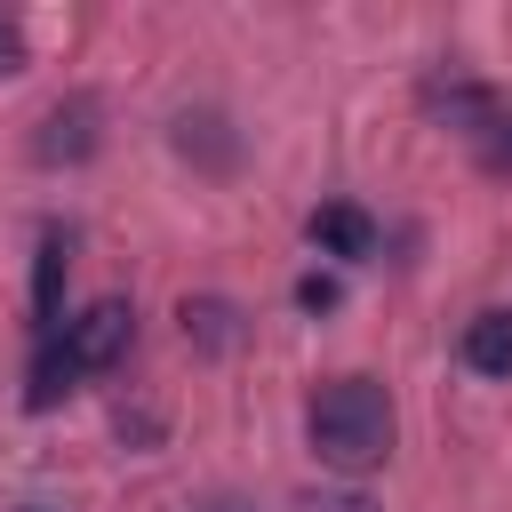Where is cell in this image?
Returning <instances> with one entry per match:
<instances>
[{"mask_svg":"<svg viewBox=\"0 0 512 512\" xmlns=\"http://www.w3.org/2000/svg\"><path fill=\"white\" fill-rule=\"evenodd\" d=\"M312 456L328 472H368L392 456V400L384 384L368 376H336L320 400H312Z\"/></svg>","mask_w":512,"mask_h":512,"instance_id":"6da1fadb","label":"cell"},{"mask_svg":"<svg viewBox=\"0 0 512 512\" xmlns=\"http://www.w3.org/2000/svg\"><path fill=\"white\" fill-rule=\"evenodd\" d=\"M96 96H64V104H48V120H40V136H32V160L40 168H80L88 152H96Z\"/></svg>","mask_w":512,"mask_h":512,"instance_id":"7a4b0ae2","label":"cell"},{"mask_svg":"<svg viewBox=\"0 0 512 512\" xmlns=\"http://www.w3.org/2000/svg\"><path fill=\"white\" fill-rule=\"evenodd\" d=\"M128 336H136V312H128L120 296H104V304H88L80 320H64V352L80 360V376H88V368H112V360L128 352Z\"/></svg>","mask_w":512,"mask_h":512,"instance_id":"3957f363","label":"cell"},{"mask_svg":"<svg viewBox=\"0 0 512 512\" xmlns=\"http://www.w3.org/2000/svg\"><path fill=\"white\" fill-rule=\"evenodd\" d=\"M312 240H320L328 256H344V264L376 256V224H368L352 200H328V208H312Z\"/></svg>","mask_w":512,"mask_h":512,"instance_id":"277c9868","label":"cell"},{"mask_svg":"<svg viewBox=\"0 0 512 512\" xmlns=\"http://www.w3.org/2000/svg\"><path fill=\"white\" fill-rule=\"evenodd\" d=\"M72 384H80V360L64 352V336H40V352H32V384H24V408H56Z\"/></svg>","mask_w":512,"mask_h":512,"instance_id":"5b68a950","label":"cell"},{"mask_svg":"<svg viewBox=\"0 0 512 512\" xmlns=\"http://www.w3.org/2000/svg\"><path fill=\"white\" fill-rule=\"evenodd\" d=\"M464 368L512 376V312H480V320L464 328Z\"/></svg>","mask_w":512,"mask_h":512,"instance_id":"8992f818","label":"cell"},{"mask_svg":"<svg viewBox=\"0 0 512 512\" xmlns=\"http://www.w3.org/2000/svg\"><path fill=\"white\" fill-rule=\"evenodd\" d=\"M56 288H64V240L48 232V240H40V264H32V304H40V336H56Z\"/></svg>","mask_w":512,"mask_h":512,"instance_id":"52a82bcc","label":"cell"},{"mask_svg":"<svg viewBox=\"0 0 512 512\" xmlns=\"http://www.w3.org/2000/svg\"><path fill=\"white\" fill-rule=\"evenodd\" d=\"M16 72H24V32L0 16V80H16Z\"/></svg>","mask_w":512,"mask_h":512,"instance_id":"ba28073f","label":"cell"},{"mask_svg":"<svg viewBox=\"0 0 512 512\" xmlns=\"http://www.w3.org/2000/svg\"><path fill=\"white\" fill-rule=\"evenodd\" d=\"M488 168H512V112H496L488 128Z\"/></svg>","mask_w":512,"mask_h":512,"instance_id":"9c48e42d","label":"cell"},{"mask_svg":"<svg viewBox=\"0 0 512 512\" xmlns=\"http://www.w3.org/2000/svg\"><path fill=\"white\" fill-rule=\"evenodd\" d=\"M296 296H304V304H312V312H328V304H336V280H304V288H296Z\"/></svg>","mask_w":512,"mask_h":512,"instance_id":"30bf717a","label":"cell"},{"mask_svg":"<svg viewBox=\"0 0 512 512\" xmlns=\"http://www.w3.org/2000/svg\"><path fill=\"white\" fill-rule=\"evenodd\" d=\"M304 512H368V496H312Z\"/></svg>","mask_w":512,"mask_h":512,"instance_id":"8fae6325","label":"cell"},{"mask_svg":"<svg viewBox=\"0 0 512 512\" xmlns=\"http://www.w3.org/2000/svg\"><path fill=\"white\" fill-rule=\"evenodd\" d=\"M192 512H256V504H240V496H208V504H192Z\"/></svg>","mask_w":512,"mask_h":512,"instance_id":"7c38bea8","label":"cell"}]
</instances>
